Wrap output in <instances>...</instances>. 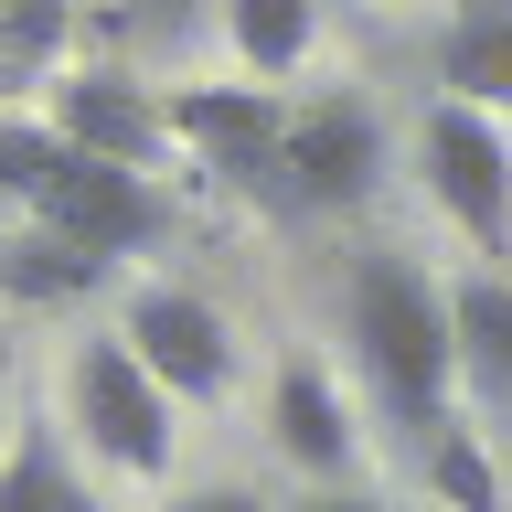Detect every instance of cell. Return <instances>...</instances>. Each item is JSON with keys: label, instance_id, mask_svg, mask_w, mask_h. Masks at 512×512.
<instances>
[{"label": "cell", "instance_id": "obj_1", "mask_svg": "<svg viewBox=\"0 0 512 512\" xmlns=\"http://www.w3.org/2000/svg\"><path fill=\"white\" fill-rule=\"evenodd\" d=\"M342 342L352 374L374 395V416L406 448H427L438 427H459V331H448V278H427L416 256L363 246L342 267Z\"/></svg>", "mask_w": 512, "mask_h": 512}, {"label": "cell", "instance_id": "obj_2", "mask_svg": "<svg viewBox=\"0 0 512 512\" xmlns=\"http://www.w3.org/2000/svg\"><path fill=\"white\" fill-rule=\"evenodd\" d=\"M64 438L107 459L118 480H171V448H182V406H171V384L118 342V331H96L75 342L64 363Z\"/></svg>", "mask_w": 512, "mask_h": 512}, {"label": "cell", "instance_id": "obj_3", "mask_svg": "<svg viewBox=\"0 0 512 512\" xmlns=\"http://www.w3.org/2000/svg\"><path fill=\"white\" fill-rule=\"evenodd\" d=\"M416 182L459 235H470L480 267L512 256V128L491 107H459V96H427L416 118Z\"/></svg>", "mask_w": 512, "mask_h": 512}, {"label": "cell", "instance_id": "obj_4", "mask_svg": "<svg viewBox=\"0 0 512 512\" xmlns=\"http://www.w3.org/2000/svg\"><path fill=\"white\" fill-rule=\"evenodd\" d=\"M384 182V118L363 86H320L288 96V139H278V203L288 214H363Z\"/></svg>", "mask_w": 512, "mask_h": 512}, {"label": "cell", "instance_id": "obj_5", "mask_svg": "<svg viewBox=\"0 0 512 512\" xmlns=\"http://www.w3.org/2000/svg\"><path fill=\"white\" fill-rule=\"evenodd\" d=\"M118 342L171 384V406L235 395V320H224L203 288H182V278H139V288H128V299H118Z\"/></svg>", "mask_w": 512, "mask_h": 512}, {"label": "cell", "instance_id": "obj_6", "mask_svg": "<svg viewBox=\"0 0 512 512\" xmlns=\"http://www.w3.org/2000/svg\"><path fill=\"white\" fill-rule=\"evenodd\" d=\"M32 224L64 235L75 256H96V267H118V256H139V246L171 235V192H160L150 171H118V160H86V150H75L54 171V192L32 203Z\"/></svg>", "mask_w": 512, "mask_h": 512}, {"label": "cell", "instance_id": "obj_7", "mask_svg": "<svg viewBox=\"0 0 512 512\" xmlns=\"http://www.w3.org/2000/svg\"><path fill=\"white\" fill-rule=\"evenodd\" d=\"M160 118H171V150H192L235 192H267V203H278L288 86H182V96H160Z\"/></svg>", "mask_w": 512, "mask_h": 512}, {"label": "cell", "instance_id": "obj_8", "mask_svg": "<svg viewBox=\"0 0 512 512\" xmlns=\"http://www.w3.org/2000/svg\"><path fill=\"white\" fill-rule=\"evenodd\" d=\"M267 438H278V459L310 480V491L363 480V416H352V395L331 384V363H310V352H288L278 384H267Z\"/></svg>", "mask_w": 512, "mask_h": 512}, {"label": "cell", "instance_id": "obj_9", "mask_svg": "<svg viewBox=\"0 0 512 512\" xmlns=\"http://www.w3.org/2000/svg\"><path fill=\"white\" fill-rule=\"evenodd\" d=\"M54 128H64L86 160H118V171H160V160H171V118H160V96L128 86L118 64L64 75V86H54Z\"/></svg>", "mask_w": 512, "mask_h": 512}, {"label": "cell", "instance_id": "obj_10", "mask_svg": "<svg viewBox=\"0 0 512 512\" xmlns=\"http://www.w3.org/2000/svg\"><path fill=\"white\" fill-rule=\"evenodd\" d=\"M438 96L512 118V0H448V22H438Z\"/></svg>", "mask_w": 512, "mask_h": 512}, {"label": "cell", "instance_id": "obj_11", "mask_svg": "<svg viewBox=\"0 0 512 512\" xmlns=\"http://www.w3.org/2000/svg\"><path fill=\"white\" fill-rule=\"evenodd\" d=\"M448 331H459V395L512 416V278L502 267H470L448 288Z\"/></svg>", "mask_w": 512, "mask_h": 512}, {"label": "cell", "instance_id": "obj_12", "mask_svg": "<svg viewBox=\"0 0 512 512\" xmlns=\"http://www.w3.org/2000/svg\"><path fill=\"white\" fill-rule=\"evenodd\" d=\"M0 512H107V502H96L86 470H75V438L43 427V416H22L11 448H0Z\"/></svg>", "mask_w": 512, "mask_h": 512}, {"label": "cell", "instance_id": "obj_13", "mask_svg": "<svg viewBox=\"0 0 512 512\" xmlns=\"http://www.w3.org/2000/svg\"><path fill=\"white\" fill-rule=\"evenodd\" d=\"M214 22H224V43H235V64L256 86H288L320 43V0H214Z\"/></svg>", "mask_w": 512, "mask_h": 512}, {"label": "cell", "instance_id": "obj_14", "mask_svg": "<svg viewBox=\"0 0 512 512\" xmlns=\"http://www.w3.org/2000/svg\"><path fill=\"white\" fill-rule=\"evenodd\" d=\"M416 470H427V502L438 512H502V470H491L480 427H438L416 448Z\"/></svg>", "mask_w": 512, "mask_h": 512}, {"label": "cell", "instance_id": "obj_15", "mask_svg": "<svg viewBox=\"0 0 512 512\" xmlns=\"http://www.w3.org/2000/svg\"><path fill=\"white\" fill-rule=\"evenodd\" d=\"M96 278H107V267L75 256L64 235H43V224H22V235L0 246V288H11V299H86Z\"/></svg>", "mask_w": 512, "mask_h": 512}, {"label": "cell", "instance_id": "obj_16", "mask_svg": "<svg viewBox=\"0 0 512 512\" xmlns=\"http://www.w3.org/2000/svg\"><path fill=\"white\" fill-rule=\"evenodd\" d=\"M64 160H75V139H64L54 118H0V192H11V203H43V192H54V171Z\"/></svg>", "mask_w": 512, "mask_h": 512}, {"label": "cell", "instance_id": "obj_17", "mask_svg": "<svg viewBox=\"0 0 512 512\" xmlns=\"http://www.w3.org/2000/svg\"><path fill=\"white\" fill-rule=\"evenodd\" d=\"M107 11H118L128 32H160V43H182V32L203 22V11H214V0H107Z\"/></svg>", "mask_w": 512, "mask_h": 512}, {"label": "cell", "instance_id": "obj_18", "mask_svg": "<svg viewBox=\"0 0 512 512\" xmlns=\"http://www.w3.org/2000/svg\"><path fill=\"white\" fill-rule=\"evenodd\" d=\"M171 512H278L267 491H246V480H203V491H182Z\"/></svg>", "mask_w": 512, "mask_h": 512}, {"label": "cell", "instance_id": "obj_19", "mask_svg": "<svg viewBox=\"0 0 512 512\" xmlns=\"http://www.w3.org/2000/svg\"><path fill=\"white\" fill-rule=\"evenodd\" d=\"M278 512H384L363 480H342V491H310V502H278Z\"/></svg>", "mask_w": 512, "mask_h": 512}, {"label": "cell", "instance_id": "obj_20", "mask_svg": "<svg viewBox=\"0 0 512 512\" xmlns=\"http://www.w3.org/2000/svg\"><path fill=\"white\" fill-rule=\"evenodd\" d=\"M0 11H32V0H0Z\"/></svg>", "mask_w": 512, "mask_h": 512}, {"label": "cell", "instance_id": "obj_21", "mask_svg": "<svg viewBox=\"0 0 512 512\" xmlns=\"http://www.w3.org/2000/svg\"><path fill=\"white\" fill-rule=\"evenodd\" d=\"M0 416H11V384H0Z\"/></svg>", "mask_w": 512, "mask_h": 512}, {"label": "cell", "instance_id": "obj_22", "mask_svg": "<svg viewBox=\"0 0 512 512\" xmlns=\"http://www.w3.org/2000/svg\"><path fill=\"white\" fill-rule=\"evenodd\" d=\"M427 512H438V502H427Z\"/></svg>", "mask_w": 512, "mask_h": 512}]
</instances>
